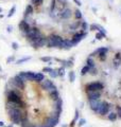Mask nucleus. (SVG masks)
<instances>
[{"mask_svg": "<svg viewBox=\"0 0 121 127\" xmlns=\"http://www.w3.org/2000/svg\"><path fill=\"white\" fill-rule=\"evenodd\" d=\"M80 83L91 112L105 121L121 120V50L101 47L86 57Z\"/></svg>", "mask_w": 121, "mask_h": 127, "instance_id": "obj_3", "label": "nucleus"}, {"mask_svg": "<svg viewBox=\"0 0 121 127\" xmlns=\"http://www.w3.org/2000/svg\"><path fill=\"white\" fill-rule=\"evenodd\" d=\"M4 107L17 127H56L63 111L58 87L45 74L21 71L7 81Z\"/></svg>", "mask_w": 121, "mask_h": 127, "instance_id": "obj_2", "label": "nucleus"}, {"mask_svg": "<svg viewBox=\"0 0 121 127\" xmlns=\"http://www.w3.org/2000/svg\"><path fill=\"white\" fill-rule=\"evenodd\" d=\"M19 31L34 49L70 50L86 37L88 25L69 0H29Z\"/></svg>", "mask_w": 121, "mask_h": 127, "instance_id": "obj_1", "label": "nucleus"}]
</instances>
